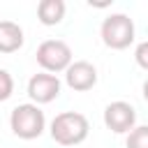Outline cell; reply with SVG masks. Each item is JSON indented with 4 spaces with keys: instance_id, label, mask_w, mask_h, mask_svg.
<instances>
[{
    "instance_id": "obj_7",
    "label": "cell",
    "mask_w": 148,
    "mask_h": 148,
    "mask_svg": "<svg viewBox=\"0 0 148 148\" xmlns=\"http://www.w3.org/2000/svg\"><path fill=\"white\" fill-rule=\"evenodd\" d=\"M65 83L72 90H76V92H86V90L95 88V83H97V69H95V65L88 62V60L72 62L65 69Z\"/></svg>"
},
{
    "instance_id": "obj_11",
    "label": "cell",
    "mask_w": 148,
    "mask_h": 148,
    "mask_svg": "<svg viewBox=\"0 0 148 148\" xmlns=\"http://www.w3.org/2000/svg\"><path fill=\"white\" fill-rule=\"evenodd\" d=\"M14 92V79L7 69H0V102H7Z\"/></svg>"
},
{
    "instance_id": "obj_8",
    "label": "cell",
    "mask_w": 148,
    "mask_h": 148,
    "mask_svg": "<svg viewBox=\"0 0 148 148\" xmlns=\"http://www.w3.org/2000/svg\"><path fill=\"white\" fill-rule=\"evenodd\" d=\"M23 28L14 21H0V53H14L23 46Z\"/></svg>"
},
{
    "instance_id": "obj_6",
    "label": "cell",
    "mask_w": 148,
    "mask_h": 148,
    "mask_svg": "<svg viewBox=\"0 0 148 148\" xmlns=\"http://www.w3.org/2000/svg\"><path fill=\"white\" fill-rule=\"evenodd\" d=\"M28 95H30L32 104H37V106L49 104L60 95V79L56 74H49V72L32 74L28 81Z\"/></svg>"
},
{
    "instance_id": "obj_5",
    "label": "cell",
    "mask_w": 148,
    "mask_h": 148,
    "mask_svg": "<svg viewBox=\"0 0 148 148\" xmlns=\"http://www.w3.org/2000/svg\"><path fill=\"white\" fill-rule=\"evenodd\" d=\"M104 125L116 134H130L136 127V111L130 102H111L104 109Z\"/></svg>"
},
{
    "instance_id": "obj_13",
    "label": "cell",
    "mask_w": 148,
    "mask_h": 148,
    "mask_svg": "<svg viewBox=\"0 0 148 148\" xmlns=\"http://www.w3.org/2000/svg\"><path fill=\"white\" fill-rule=\"evenodd\" d=\"M141 90H143V99H146V102H148V79H146V81H143V88H141Z\"/></svg>"
},
{
    "instance_id": "obj_4",
    "label": "cell",
    "mask_w": 148,
    "mask_h": 148,
    "mask_svg": "<svg viewBox=\"0 0 148 148\" xmlns=\"http://www.w3.org/2000/svg\"><path fill=\"white\" fill-rule=\"evenodd\" d=\"M37 62L44 72H65L72 65V49L62 39H46L37 46Z\"/></svg>"
},
{
    "instance_id": "obj_2",
    "label": "cell",
    "mask_w": 148,
    "mask_h": 148,
    "mask_svg": "<svg viewBox=\"0 0 148 148\" xmlns=\"http://www.w3.org/2000/svg\"><path fill=\"white\" fill-rule=\"evenodd\" d=\"M9 127L12 132L23 139V141H32V139H39L42 132L46 130V118H44V111L28 102V104H18L12 109V116H9Z\"/></svg>"
},
{
    "instance_id": "obj_10",
    "label": "cell",
    "mask_w": 148,
    "mask_h": 148,
    "mask_svg": "<svg viewBox=\"0 0 148 148\" xmlns=\"http://www.w3.org/2000/svg\"><path fill=\"white\" fill-rule=\"evenodd\" d=\"M127 148H148V125H139L127 134Z\"/></svg>"
},
{
    "instance_id": "obj_9",
    "label": "cell",
    "mask_w": 148,
    "mask_h": 148,
    "mask_svg": "<svg viewBox=\"0 0 148 148\" xmlns=\"http://www.w3.org/2000/svg\"><path fill=\"white\" fill-rule=\"evenodd\" d=\"M67 5L62 0H42L37 5V18L42 25H58L65 18Z\"/></svg>"
},
{
    "instance_id": "obj_12",
    "label": "cell",
    "mask_w": 148,
    "mask_h": 148,
    "mask_svg": "<svg viewBox=\"0 0 148 148\" xmlns=\"http://www.w3.org/2000/svg\"><path fill=\"white\" fill-rule=\"evenodd\" d=\"M134 60H136V65H139L141 69L148 72V39L141 42V44H136V49H134Z\"/></svg>"
},
{
    "instance_id": "obj_1",
    "label": "cell",
    "mask_w": 148,
    "mask_h": 148,
    "mask_svg": "<svg viewBox=\"0 0 148 148\" xmlns=\"http://www.w3.org/2000/svg\"><path fill=\"white\" fill-rule=\"evenodd\" d=\"M88 132H90V123L79 111H62L51 120V139L65 148L86 141Z\"/></svg>"
},
{
    "instance_id": "obj_3",
    "label": "cell",
    "mask_w": 148,
    "mask_h": 148,
    "mask_svg": "<svg viewBox=\"0 0 148 148\" xmlns=\"http://www.w3.org/2000/svg\"><path fill=\"white\" fill-rule=\"evenodd\" d=\"M99 35H102V42L109 49L123 51L134 42V21L127 14H109L102 21Z\"/></svg>"
}]
</instances>
